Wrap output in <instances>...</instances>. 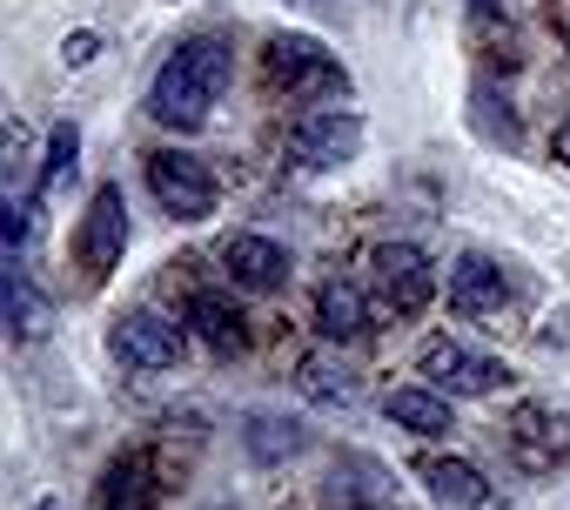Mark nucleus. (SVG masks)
Segmentation results:
<instances>
[{
  "mask_svg": "<svg viewBox=\"0 0 570 510\" xmlns=\"http://www.w3.org/2000/svg\"><path fill=\"white\" fill-rule=\"evenodd\" d=\"M228 88V41L222 35H188L161 68H155V88H148V115L161 128H202L215 95Z\"/></svg>",
  "mask_w": 570,
  "mask_h": 510,
  "instance_id": "nucleus-1",
  "label": "nucleus"
},
{
  "mask_svg": "<svg viewBox=\"0 0 570 510\" xmlns=\"http://www.w3.org/2000/svg\"><path fill=\"white\" fill-rule=\"evenodd\" d=\"M262 75H268L275 95H296V101H336V95H350L343 61L323 41H309V35H268L262 41Z\"/></svg>",
  "mask_w": 570,
  "mask_h": 510,
  "instance_id": "nucleus-2",
  "label": "nucleus"
},
{
  "mask_svg": "<svg viewBox=\"0 0 570 510\" xmlns=\"http://www.w3.org/2000/svg\"><path fill=\"white\" fill-rule=\"evenodd\" d=\"M141 175H148L155 202H161L175 222H202V215H215V202H222L215 168H208L202 155H188V148H155Z\"/></svg>",
  "mask_w": 570,
  "mask_h": 510,
  "instance_id": "nucleus-3",
  "label": "nucleus"
},
{
  "mask_svg": "<svg viewBox=\"0 0 570 510\" xmlns=\"http://www.w3.org/2000/svg\"><path fill=\"white\" fill-rule=\"evenodd\" d=\"M416 370H423V383H436L443 396H497V390L510 383V370H503L497 356H483V350H470V343H456V336H423Z\"/></svg>",
  "mask_w": 570,
  "mask_h": 510,
  "instance_id": "nucleus-4",
  "label": "nucleus"
},
{
  "mask_svg": "<svg viewBox=\"0 0 570 510\" xmlns=\"http://www.w3.org/2000/svg\"><path fill=\"white\" fill-rule=\"evenodd\" d=\"M108 350L128 363V370H175L188 356V323H175L168 310H128L115 330H108Z\"/></svg>",
  "mask_w": 570,
  "mask_h": 510,
  "instance_id": "nucleus-5",
  "label": "nucleus"
},
{
  "mask_svg": "<svg viewBox=\"0 0 570 510\" xmlns=\"http://www.w3.org/2000/svg\"><path fill=\"white\" fill-rule=\"evenodd\" d=\"M363 148V121L343 115V108H316L289 128V161L309 168V175H330V168H350Z\"/></svg>",
  "mask_w": 570,
  "mask_h": 510,
  "instance_id": "nucleus-6",
  "label": "nucleus"
},
{
  "mask_svg": "<svg viewBox=\"0 0 570 510\" xmlns=\"http://www.w3.org/2000/svg\"><path fill=\"white\" fill-rule=\"evenodd\" d=\"M121 255H128V202L121 188H95L88 202V222H81V263H88V283H108L121 269Z\"/></svg>",
  "mask_w": 570,
  "mask_h": 510,
  "instance_id": "nucleus-7",
  "label": "nucleus"
},
{
  "mask_svg": "<svg viewBox=\"0 0 570 510\" xmlns=\"http://www.w3.org/2000/svg\"><path fill=\"white\" fill-rule=\"evenodd\" d=\"M370 269H376V296H383L390 310H430L436 276H430V255H423L416 242H376Z\"/></svg>",
  "mask_w": 570,
  "mask_h": 510,
  "instance_id": "nucleus-8",
  "label": "nucleus"
},
{
  "mask_svg": "<svg viewBox=\"0 0 570 510\" xmlns=\"http://www.w3.org/2000/svg\"><path fill=\"white\" fill-rule=\"evenodd\" d=\"M222 269H228V283H235V290L268 296V290L289 283V248H282L275 235L242 228V235H228V242H222Z\"/></svg>",
  "mask_w": 570,
  "mask_h": 510,
  "instance_id": "nucleus-9",
  "label": "nucleus"
},
{
  "mask_svg": "<svg viewBox=\"0 0 570 510\" xmlns=\"http://www.w3.org/2000/svg\"><path fill=\"white\" fill-rule=\"evenodd\" d=\"M330 510H390L396 503V477L383 457H363V450H343L336 470H330Z\"/></svg>",
  "mask_w": 570,
  "mask_h": 510,
  "instance_id": "nucleus-10",
  "label": "nucleus"
},
{
  "mask_svg": "<svg viewBox=\"0 0 570 510\" xmlns=\"http://www.w3.org/2000/svg\"><path fill=\"white\" fill-rule=\"evenodd\" d=\"M450 303H456V316H497V310L510 303V283H503V269L490 263L483 248L456 255V269H450Z\"/></svg>",
  "mask_w": 570,
  "mask_h": 510,
  "instance_id": "nucleus-11",
  "label": "nucleus"
},
{
  "mask_svg": "<svg viewBox=\"0 0 570 510\" xmlns=\"http://www.w3.org/2000/svg\"><path fill=\"white\" fill-rule=\"evenodd\" d=\"M416 483H423L430 503H443V510H483V503H490L483 470L463 463V457H423V463H416Z\"/></svg>",
  "mask_w": 570,
  "mask_h": 510,
  "instance_id": "nucleus-12",
  "label": "nucleus"
},
{
  "mask_svg": "<svg viewBox=\"0 0 570 510\" xmlns=\"http://www.w3.org/2000/svg\"><path fill=\"white\" fill-rule=\"evenodd\" d=\"M370 323H376V310H370V296L356 283L336 276V283L316 290V330H323V343H356Z\"/></svg>",
  "mask_w": 570,
  "mask_h": 510,
  "instance_id": "nucleus-13",
  "label": "nucleus"
},
{
  "mask_svg": "<svg viewBox=\"0 0 570 510\" xmlns=\"http://www.w3.org/2000/svg\"><path fill=\"white\" fill-rule=\"evenodd\" d=\"M188 330H195L215 356H242V350H248L242 310H235L228 296H215V290H195V296H188Z\"/></svg>",
  "mask_w": 570,
  "mask_h": 510,
  "instance_id": "nucleus-14",
  "label": "nucleus"
},
{
  "mask_svg": "<svg viewBox=\"0 0 570 510\" xmlns=\"http://www.w3.org/2000/svg\"><path fill=\"white\" fill-rule=\"evenodd\" d=\"M383 410H390V423H403L410 437H443V430H450V396H443L436 383H403V390L383 396Z\"/></svg>",
  "mask_w": 570,
  "mask_h": 510,
  "instance_id": "nucleus-15",
  "label": "nucleus"
},
{
  "mask_svg": "<svg viewBox=\"0 0 570 510\" xmlns=\"http://www.w3.org/2000/svg\"><path fill=\"white\" fill-rule=\"evenodd\" d=\"M95 503L101 510H155L161 503V483H155V470L141 457H115L108 477H101V490H95Z\"/></svg>",
  "mask_w": 570,
  "mask_h": 510,
  "instance_id": "nucleus-16",
  "label": "nucleus"
},
{
  "mask_svg": "<svg viewBox=\"0 0 570 510\" xmlns=\"http://www.w3.org/2000/svg\"><path fill=\"white\" fill-rule=\"evenodd\" d=\"M517 457H523L530 470L563 463V457H570V423L550 416V410H523V416H517Z\"/></svg>",
  "mask_w": 570,
  "mask_h": 510,
  "instance_id": "nucleus-17",
  "label": "nucleus"
},
{
  "mask_svg": "<svg viewBox=\"0 0 570 510\" xmlns=\"http://www.w3.org/2000/svg\"><path fill=\"white\" fill-rule=\"evenodd\" d=\"M296 390H303L309 403H330V410H343V403H356V370H350V363H336V356H303V370H296Z\"/></svg>",
  "mask_w": 570,
  "mask_h": 510,
  "instance_id": "nucleus-18",
  "label": "nucleus"
},
{
  "mask_svg": "<svg viewBox=\"0 0 570 510\" xmlns=\"http://www.w3.org/2000/svg\"><path fill=\"white\" fill-rule=\"evenodd\" d=\"M296 450H309V430H303V423L248 416V457H255V463H282V457H296Z\"/></svg>",
  "mask_w": 570,
  "mask_h": 510,
  "instance_id": "nucleus-19",
  "label": "nucleus"
},
{
  "mask_svg": "<svg viewBox=\"0 0 570 510\" xmlns=\"http://www.w3.org/2000/svg\"><path fill=\"white\" fill-rule=\"evenodd\" d=\"M8 323H14V336H35V330H41V296H35V283H28L21 248H8Z\"/></svg>",
  "mask_w": 570,
  "mask_h": 510,
  "instance_id": "nucleus-20",
  "label": "nucleus"
},
{
  "mask_svg": "<svg viewBox=\"0 0 570 510\" xmlns=\"http://www.w3.org/2000/svg\"><path fill=\"white\" fill-rule=\"evenodd\" d=\"M75 148H81V128L61 121V128L48 135V155H41V195H55V188L75 175Z\"/></svg>",
  "mask_w": 570,
  "mask_h": 510,
  "instance_id": "nucleus-21",
  "label": "nucleus"
},
{
  "mask_svg": "<svg viewBox=\"0 0 570 510\" xmlns=\"http://www.w3.org/2000/svg\"><path fill=\"white\" fill-rule=\"evenodd\" d=\"M470 121H476V128H490L503 148H517V141H523V135H517V115L503 108V95H497V88H476V101H470Z\"/></svg>",
  "mask_w": 570,
  "mask_h": 510,
  "instance_id": "nucleus-22",
  "label": "nucleus"
},
{
  "mask_svg": "<svg viewBox=\"0 0 570 510\" xmlns=\"http://www.w3.org/2000/svg\"><path fill=\"white\" fill-rule=\"evenodd\" d=\"M95 55H101V35H95V28H75V35L61 41V61H68V68H88Z\"/></svg>",
  "mask_w": 570,
  "mask_h": 510,
  "instance_id": "nucleus-23",
  "label": "nucleus"
},
{
  "mask_svg": "<svg viewBox=\"0 0 570 510\" xmlns=\"http://www.w3.org/2000/svg\"><path fill=\"white\" fill-rule=\"evenodd\" d=\"M550 28H557V35L570 41V0H550Z\"/></svg>",
  "mask_w": 570,
  "mask_h": 510,
  "instance_id": "nucleus-24",
  "label": "nucleus"
},
{
  "mask_svg": "<svg viewBox=\"0 0 570 510\" xmlns=\"http://www.w3.org/2000/svg\"><path fill=\"white\" fill-rule=\"evenodd\" d=\"M550 148H557V161H563V168H570V121H563V128H557V135H550Z\"/></svg>",
  "mask_w": 570,
  "mask_h": 510,
  "instance_id": "nucleus-25",
  "label": "nucleus"
},
{
  "mask_svg": "<svg viewBox=\"0 0 570 510\" xmlns=\"http://www.w3.org/2000/svg\"><path fill=\"white\" fill-rule=\"evenodd\" d=\"M35 510H61V503H55V497H41V503H35Z\"/></svg>",
  "mask_w": 570,
  "mask_h": 510,
  "instance_id": "nucleus-26",
  "label": "nucleus"
}]
</instances>
